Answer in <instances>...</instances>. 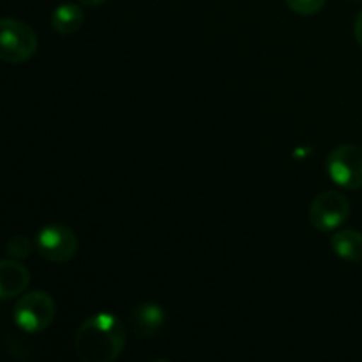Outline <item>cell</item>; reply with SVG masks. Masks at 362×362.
Instances as JSON below:
<instances>
[{"label": "cell", "mask_w": 362, "mask_h": 362, "mask_svg": "<svg viewBox=\"0 0 362 362\" xmlns=\"http://www.w3.org/2000/svg\"><path fill=\"white\" fill-rule=\"evenodd\" d=\"M352 212L350 200L341 191L329 189L318 193L308 209V219L311 226L322 233H331L339 230L346 223Z\"/></svg>", "instance_id": "cell-5"}, {"label": "cell", "mask_w": 362, "mask_h": 362, "mask_svg": "<svg viewBox=\"0 0 362 362\" xmlns=\"http://www.w3.org/2000/svg\"><path fill=\"white\" fill-rule=\"evenodd\" d=\"M166 322V313L161 304L144 303L136 306L131 313V329L138 338H154L163 331Z\"/></svg>", "instance_id": "cell-7"}, {"label": "cell", "mask_w": 362, "mask_h": 362, "mask_svg": "<svg viewBox=\"0 0 362 362\" xmlns=\"http://www.w3.org/2000/svg\"><path fill=\"white\" fill-rule=\"evenodd\" d=\"M331 250L345 262H362V233L357 230H336L331 235Z\"/></svg>", "instance_id": "cell-9"}, {"label": "cell", "mask_w": 362, "mask_h": 362, "mask_svg": "<svg viewBox=\"0 0 362 362\" xmlns=\"http://www.w3.org/2000/svg\"><path fill=\"white\" fill-rule=\"evenodd\" d=\"M37 35L34 28L16 18L0 21V59L7 64H23L37 52Z\"/></svg>", "instance_id": "cell-3"}, {"label": "cell", "mask_w": 362, "mask_h": 362, "mask_svg": "<svg viewBox=\"0 0 362 362\" xmlns=\"http://www.w3.org/2000/svg\"><path fill=\"white\" fill-rule=\"evenodd\" d=\"M290 11L299 16H315L324 9L327 0H285Z\"/></svg>", "instance_id": "cell-12"}, {"label": "cell", "mask_w": 362, "mask_h": 362, "mask_svg": "<svg viewBox=\"0 0 362 362\" xmlns=\"http://www.w3.org/2000/svg\"><path fill=\"white\" fill-rule=\"evenodd\" d=\"M126 339V324L117 315L101 311L81 322L73 345L81 362H113L122 356Z\"/></svg>", "instance_id": "cell-1"}, {"label": "cell", "mask_w": 362, "mask_h": 362, "mask_svg": "<svg viewBox=\"0 0 362 362\" xmlns=\"http://www.w3.org/2000/svg\"><path fill=\"white\" fill-rule=\"evenodd\" d=\"M32 243L27 235H13L6 244V255L14 260H25L32 255Z\"/></svg>", "instance_id": "cell-11"}, {"label": "cell", "mask_w": 362, "mask_h": 362, "mask_svg": "<svg viewBox=\"0 0 362 362\" xmlns=\"http://www.w3.org/2000/svg\"><path fill=\"white\" fill-rule=\"evenodd\" d=\"M30 285V271L20 260L7 258L0 262V299L11 300L23 296Z\"/></svg>", "instance_id": "cell-8"}, {"label": "cell", "mask_w": 362, "mask_h": 362, "mask_svg": "<svg viewBox=\"0 0 362 362\" xmlns=\"http://www.w3.org/2000/svg\"><path fill=\"white\" fill-rule=\"evenodd\" d=\"M34 246L42 260L49 264H66L78 253V237L69 226L49 223L37 230Z\"/></svg>", "instance_id": "cell-6"}, {"label": "cell", "mask_w": 362, "mask_h": 362, "mask_svg": "<svg viewBox=\"0 0 362 362\" xmlns=\"http://www.w3.org/2000/svg\"><path fill=\"white\" fill-rule=\"evenodd\" d=\"M78 2L85 7H98V6H101L103 2H106V0H78Z\"/></svg>", "instance_id": "cell-14"}, {"label": "cell", "mask_w": 362, "mask_h": 362, "mask_svg": "<svg viewBox=\"0 0 362 362\" xmlns=\"http://www.w3.org/2000/svg\"><path fill=\"white\" fill-rule=\"evenodd\" d=\"M325 172L341 189H362V148L354 144L334 147L325 158Z\"/></svg>", "instance_id": "cell-4"}, {"label": "cell", "mask_w": 362, "mask_h": 362, "mask_svg": "<svg viewBox=\"0 0 362 362\" xmlns=\"http://www.w3.org/2000/svg\"><path fill=\"white\" fill-rule=\"evenodd\" d=\"M85 21V13L81 6L78 4H60L55 11L52 13V23L53 32L59 35H73L81 28Z\"/></svg>", "instance_id": "cell-10"}, {"label": "cell", "mask_w": 362, "mask_h": 362, "mask_svg": "<svg viewBox=\"0 0 362 362\" xmlns=\"http://www.w3.org/2000/svg\"><path fill=\"white\" fill-rule=\"evenodd\" d=\"M354 35H356V41L359 42V46L362 48V11L357 14L356 23H354Z\"/></svg>", "instance_id": "cell-13"}, {"label": "cell", "mask_w": 362, "mask_h": 362, "mask_svg": "<svg viewBox=\"0 0 362 362\" xmlns=\"http://www.w3.org/2000/svg\"><path fill=\"white\" fill-rule=\"evenodd\" d=\"M57 304L49 293L32 290L16 300L13 310L14 324L27 334H39L55 322Z\"/></svg>", "instance_id": "cell-2"}]
</instances>
